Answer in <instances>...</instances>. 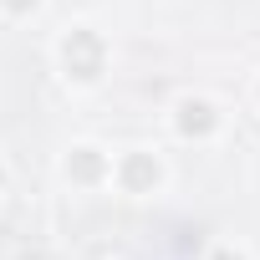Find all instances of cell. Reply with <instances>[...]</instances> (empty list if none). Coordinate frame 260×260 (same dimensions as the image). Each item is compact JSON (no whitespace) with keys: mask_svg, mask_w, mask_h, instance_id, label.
Segmentation results:
<instances>
[{"mask_svg":"<svg viewBox=\"0 0 260 260\" xmlns=\"http://www.w3.org/2000/svg\"><path fill=\"white\" fill-rule=\"evenodd\" d=\"M0 6H6V11H11V16H31V11H36V6H41V0H0Z\"/></svg>","mask_w":260,"mask_h":260,"instance_id":"cell-5","label":"cell"},{"mask_svg":"<svg viewBox=\"0 0 260 260\" xmlns=\"http://www.w3.org/2000/svg\"><path fill=\"white\" fill-rule=\"evenodd\" d=\"M112 179H117L127 194H153V189H158V179H164V164H158L153 153L133 148V153H122V158L112 164Z\"/></svg>","mask_w":260,"mask_h":260,"instance_id":"cell-2","label":"cell"},{"mask_svg":"<svg viewBox=\"0 0 260 260\" xmlns=\"http://www.w3.org/2000/svg\"><path fill=\"white\" fill-rule=\"evenodd\" d=\"M209 260H245V255H240V250H235V245H219V250H214V255H209Z\"/></svg>","mask_w":260,"mask_h":260,"instance_id":"cell-6","label":"cell"},{"mask_svg":"<svg viewBox=\"0 0 260 260\" xmlns=\"http://www.w3.org/2000/svg\"><path fill=\"white\" fill-rule=\"evenodd\" d=\"M0 179H6V169H0Z\"/></svg>","mask_w":260,"mask_h":260,"instance_id":"cell-7","label":"cell"},{"mask_svg":"<svg viewBox=\"0 0 260 260\" xmlns=\"http://www.w3.org/2000/svg\"><path fill=\"white\" fill-rule=\"evenodd\" d=\"M67 174H72L77 184H97V179H107V174H112V158H107L102 148L82 143V148H72V158H67Z\"/></svg>","mask_w":260,"mask_h":260,"instance_id":"cell-4","label":"cell"},{"mask_svg":"<svg viewBox=\"0 0 260 260\" xmlns=\"http://www.w3.org/2000/svg\"><path fill=\"white\" fill-rule=\"evenodd\" d=\"M61 72L72 82H97L107 72V41L87 26H77L72 36H61Z\"/></svg>","mask_w":260,"mask_h":260,"instance_id":"cell-1","label":"cell"},{"mask_svg":"<svg viewBox=\"0 0 260 260\" xmlns=\"http://www.w3.org/2000/svg\"><path fill=\"white\" fill-rule=\"evenodd\" d=\"M174 127H179V138H209L219 127V112H214L209 97H179L174 102Z\"/></svg>","mask_w":260,"mask_h":260,"instance_id":"cell-3","label":"cell"}]
</instances>
